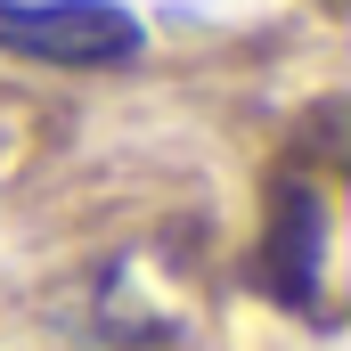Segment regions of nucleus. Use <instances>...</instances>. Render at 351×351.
Instances as JSON below:
<instances>
[{"mask_svg": "<svg viewBox=\"0 0 351 351\" xmlns=\"http://www.w3.org/2000/svg\"><path fill=\"white\" fill-rule=\"evenodd\" d=\"M139 16L123 0H0V49L33 58V66H123L139 58Z\"/></svg>", "mask_w": 351, "mask_h": 351, "instance_id": "obj_1", "label": "nucleus"}, {"mask_svg": "<svg viewBox=\"0 0 351 351\" xmlns=\"http://www.w3.org/2000/svg\"><path fill=\"white\" fill-rule=\"evenodd\" d=\"M319 254H327V213L294 180L278 196V229H269V294L294 311H319Z\"/></svg>", "mask_w": 351, "mask_h": 351, "instance_id": "obj_2", "label": "nucleus"}]
</instances>
